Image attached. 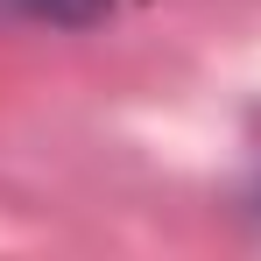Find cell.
Masks as SVG:
<instances>
[{
  "mask_svg": "<svg viewBox=\"0 0 261 261\" xmlns=\"http://www.w3.org/2000/svg\"><path fill=\"white\" fill-rule=\"evenodd\" d=\"M0 7L21 21H49V29H92V21H106L113 0H0Z\"/></svg>",
  "mask_w": 261,
  "mask_h": 261,
  "instance_id": "cell-1",
  "label": "cell"
}]
</instances>
